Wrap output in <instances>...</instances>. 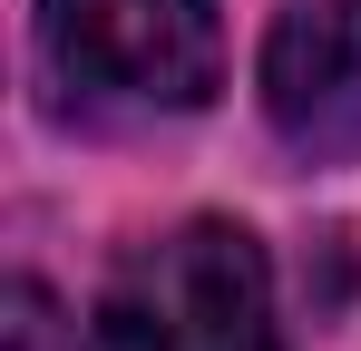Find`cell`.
I'll use <instances>...</instances> for the list:
<instances>
[{
  "label": "cell",
  "mask_w": 361,
  "mask_h": 351,
  "mask_svg": "<svg viewBox=\"0 0 361 351\" xmlns=\"http://www.w3.org/2000/svg\"><path fill=\"white\" fill-rule=\"evenodd\" d=\"M0 351H78L68 312H59V302H49L39 283H30V273L0 292Z\"/></svg>",
  "instance_id": "277c9868"
},
{
  "label": "cell",
  "mask_w": 361,
  "mask_h": 351,
  "mask_svg": "<svg viewBox=\"0 0 361 351\" xmlns=\"http://www.w3.org/2000/svg\"><path fill=\"white\" fill-rule=\"evenodd\" d=\"M108 351H283L274 342V264L225 215L127 244L98 283Z\"/></svg>",
  "instance_id": "6da1fadb"
},
{
  "label": "cell",
  "mask_w": 361,
  "mask_h": 351,
  "mask_svg": "<svg viewBox=\"0 0 361 351\" xmlns=\"http://www.w3.org/2000/svg\"><path fill=\"white\" fill-rule=\"evenodd\" d=\"M264 127L302 166H342L361 147V0H293L264 30Z\"/></svg>",
  "instance_id": "3957f363"
},
{
  "label": "cell",
  "mask_w": 361,
  "mask_h": 351,
  "mask_svg": "<svg viewBox=\"0 0 361 351\" xmlns=\"http://www.w3.org/2000/svg\"><path fill=\"white\" fill-rule=\"evenodd\" d=\"M39 58L88 117H195L225 88L215 0H39Z\"/></svg>",
  "instance_id": "7a4b0ae2"
}]
</instances>
